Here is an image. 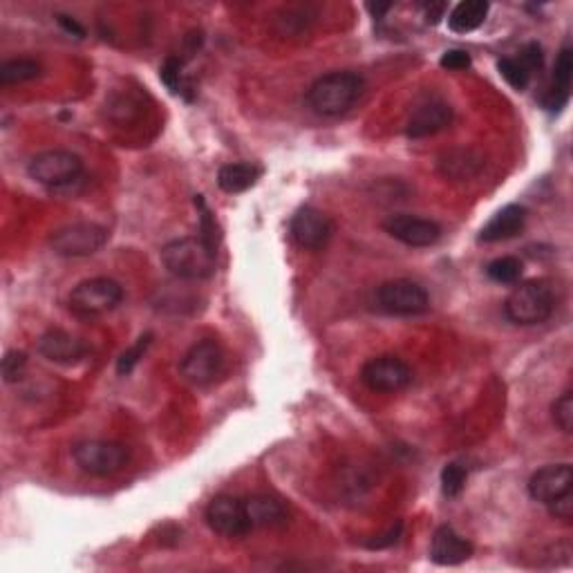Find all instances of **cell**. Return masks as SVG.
Here are the masks:
<instances>
[{
  "mask_svg": "<svg viewBox=\"0 0 573 573\" xmlns=\"http://www.w3.org/2000/svg\"><path fill=\"white\" fill-rule=\"evenodd\" d=\"M159 77H162V81L168 86V90L171 92H182V83H180V77H182V61L180 59H175V56H168V59L164 61L162 65V72H159Z\"/></svg>",
  "mask_w": 573,
  "mask_h": 573,
  "instance_id": "31",
  "label": "cell"
},
{
  "mask_svg": "<svg viewBox=\"0 0 573 573\" xmlns=\"http://www.w3.org/2000/svg\"><path fill=\"white\" fill-rule=\"evenodd\" d=\"M394 5L392 3H388V5H368V9H370V14L374 16V18H381L383 14H388L390 9H392Z\"/></svg>",
  "mask_w": 573,
  "mask_h": 573,
  "instance_id": "38",
  "label": "cell"
},
{
  "mask_svg": "<svg viewBox=\"0 0 573 573\" xmlns=\"http://www.w3.org/2000/svg\"><path fill=\"white\" fill-rule=\"evenodd\" d=\"M289 233L300 249L323 251L334 238L336 224L330 215L314 206H300L289 222Z\"/></svg>",
  "mask_w": 573,
  "mask_h": 573,
  "instance_id": "11",
  "label": "cell"
},
{
  "mask_svg": "<svg viewBox=\"0 0 573 573\" xmlns=\"http://www.w3.org/2000/svg\"><path fill=\"white\" fill-rule=\"evenodd\" d=\"M518 59L522 61V65L526 70L531 72V77L535 72H540L542 70V65H544V54H542V48L538 43H529L526 48L520 52Z\"/></svg>",
  "mask_w": 573,
  "mask_h": 573,
  "instance_id": "34",
  "label": "cell"
},
{
  "mask_svg": "<svg viewBox=\"0 0 573 573\" xmlns=\"http://www.w3.org/2000/svg\"><path fill=\"white\" fill-rule=\"evenodd\" d=\"M39 352L45 359L59 365H74L86 359L90 347L79 336L65 330H48L39 338Z\"/></svg>",
  "mask_w": 573,
  "mask_h": 573,
  "instance_id": "16",
  "label": "cell"
},
{
  "mask_svg": "<svg viewBox=\"0 0 573 573\" xmlns=\"http://www.w3.org/2000/svg\"><path fill=\"white\" fill-rule=\"evenodd\" d=\"M27 173L36 184L48 186V189H65V186H72L81 180L83 159L72 150H43V153H36L30 159Z\"/></svg>",
  "mask_w": 573,
  "mask_h": 573,
  "instance_id": "4",
  "label": "cell"
},
{
  "mask_svg": "<svg viewBox=\"0 0 573 573\" xmlns=\"http://www.w3.org/2000/svg\"><path fill=\"white\" fill-rule=\"evenodd\" d=\"M473 542L466 540L464 535H459L453 526H439L432 535L430 542V560L439 567H457L462 562L471 560L473 556Z\"/></svg>",
  "mask_w": 573,
  "mask_h": 573,
  "instance_id": "15",
  "label": "cell"
},
{
  "mask_svg": "<svg viewBox=\"0 0 573 573\" xmlns=\"http://www.w3.org/2000/svg\"><path fill=\"white\" fill-rule=\"evenodd\" d=\"M446 9H448V5H446V3H426V5H424L426 23L437 25V23L441 21V18L446 16Z\"/></svg>",
  "mask_w": 573,
  "mask_h": 573,
  "instance_id": "36",
  "label": "cell"
},
{
  "mask_svg": "<svg viewBox=\"0 0 573 573\" xmlns=\"http://www.w3.org/2000/svg\"><path fill=\"white\" fill-rule=\"evenodd\" d=\"M488 9L491 5L484 0H464L453 7V12L448 14V27L455 34H471L484 25Z\"/></svg>",
  "mask_w": 573,
  "mask_h": 573,
  "instance_id": "22",
  "label": "cell"
},
{
  "mask_svg": "<svg viewBox=\"0 0 573 573\" xmlns=\"http://www.w3.org/2000/svg\"><path fill=\"white\" fill-rule=\"evenodd\" d=\"M121 300H124V287H121L117 280L99 276L83 280V283L72 289L70 309L77 316L92 318L117 309L121 305Z\"/></svg>",
  "mask_w": 573,
  "mask_h": 573,
  "instance_id": "6",
  "label": "cell"
},
{
  "mask_svg": "<svg viewBox=\"0 0 573 573\" xmlns=\"http://www.w3.org/2000/svg\"><path fill=\"white\" fill-rule=\"evenodd\" d=\"M260 175H262V168L256 164H249V162L227 164L218 171V186L229 195L244 193L258 184Z\"/></svg>",
  "mask_w": 573,
  "mask_h": 573,
  "instance_id": "21",
  "label": "cell"
},
{
  "mask_svg": "<svg viewBox=\"0 0 573 573\" xmlns=\"http://www.w3.org/2000/svg\"><path fill=\"white\" fill-rule=\"evenodd\" d=\"M383 229L390 238L412 249L432 247V244H437L441 240V233H444L435 220L417 218V215L408 213L390 215V218L383 222Z\"/></svg>",
  "mask_w": 573,
  "mask_h": 573,
  "instance_id": "13",
  "label": "cell"
},
{
  "mask_svg": "<svg viewBox=\"0 0 573 573\" xmlns=\"http://www.w3.org/2000/svg\"><path fill=\"white\" fill-rule=\"evenodd\" d=\"M251 529H280L289 522L287 506L271 495H251L244 500Z\"/></svg>",
  "mask_w": 573,
  "mask_h": 573,
  "instance_id": "20",
  "label": "cell"
},
{
  "mask_svg": "<svg viewBox=\"0 0 573 573\" xmlns=\"http://www.w3.org/2000/svg\"><path fill=\"white\" fill-rule=\"evenodd\" d=\"M410 365L406 361H401L399 356H374L361 368V381L368 390L379 392V394H397L401 390H406L412 383Z\"/></svg>",
  "mask_w": 573,
  "mask_h": 573,
  "instance_id": "9",
  "label": "cell"
},
{
  "mask_svg": "<svg viewBox=\"0 0 573 573\" xmlns=\"http://www.w3.org/2000/svg\"><path fill=\"white\" fill-rule=\"evenodd\" d=\"M482 168V157H477L473 150H453L444 159H441V171L446 177H457V180H466V177L475 175Z\"/></svg>",
  "mask_w": 573,
  "mask_h": 573,
  "instance_id": "24",
  "label": "cell"
},
{
  "mask_svg": "<svg viewBox=\"0 0 573 573\" xmlns=\"http://www.w3.org/2000/svg\"><path fill=\"white\" fill-rule=\"evenodd\" d=\"M182 377L193 385H211L222 377L224 372V350L218 341L213 338H204V341L195 343L189 352L184 354L180 363Z\"/></svg>",
  "mask_w": 573,
  "mask_h": 573,
  "instance_id": "10",
  "label": "cell"
},
{
  "mask_svg": "<svg viewBox=\"0 0 573 573\" xmlns=\"http://www.w3.org/2000/svg\"><path fill=\"white\" fill-rule=\"evenodd\" d=\"M377 303L390 316H419L430 309V296L415 280L394 278L377 289Z\"/></svg>",
  "mask_w": 573,
  "mask_h": 573,
  "instance_id": "8",
  "label": "cell"
},
{
  "mask_svg": "<svg viewBox=\"0 0 573 573\" xmlns=\"http://www.w3.org/2000/svg\"><path fill=\"white\" fill-rule=\"evenodd\" d=\"M497 70H500L502 74V79L509 83V86L513 90H518V92H524L526 88H529V83H531V72L524 68L522 61L520 59H502V61H497Z\"/></svg>",
  "mask_w": 573,
  "mask_h": 573,
  "instance_id": "26",
  "label": "cell"
},
{
  "mask_svg": "<svg viewBox=\"0 0 573 573\" xmlns=\"http://www.w3.org/2000/svg\"><path fill=\"white\" fill-rule=\"evenodd\" d=\"M573 491V468L571 464H551L535 471L529 479L531 500L547 506L560 495Z\"/></svg>",
  "mask_w": 573,
  "mask_h": 573,
  "instance_id": "14",
  "label": "cell"
},
{
  "mask_svg": "<svg viewBox=\"0 0 573 573\" xmlns=\"http://www.w3.org/2000/svg\"><path fill=\"white\" fill-rule=\"evenodd\" d=\"M556 312V294L547 280H526L504 300V314L511 323L531 327L542 325Z\"/></svg>",
  "mask_w": 573,
  "mask_h": 573,
  "instance_id": "3",
  "label": "cell"
},
{
  "mask_svg": "<svg viewBox=\"0 0 573 573\" xmlns=\"http://www.w3.org/2000/svg\"><path fill=\"white\" fill-rule=\"evenodd\" d=\"M468 473L464 466L459 464H448L444 471H441V491H444L446 497H457L464 491Z\"/></svg>",
  "mask_w": 573,
  "mask_h": 573,
  "instance_id": "28",
  "label": "cell"
},
{
  "mask_svg": "<svg viewBox=\"0 0 573 573\" xmlns=\"http://www.w3.org/2000/svg\"><path fill=\"white\" fill-rule=\"evenodd\" d=\"M486 274L491 280L500 285H518L520 278L524 274V265L520 258L515 256H502L495 258L491 265L486 267Z\"/></svg>",
  "mask_w": 573,
  "mask_h": 573,
  "instance_id": "25",
  "label": "cell"
},
{
  "mask_svg": "<svg viewBox=\"0 0 573 573\" xmlns=\"http://www.w3.org/2000/svg\"><path fill=\"white\" fill-rule=\"evenodd\" d=\"M401 531H403V524H401V522H397V524L392 526V529H390L388 533H385V535H379L377 540L370 542L368 547H370V549H385V547H392V544H397V542H399Z\"/></svg>",
  "mask_w": 573,
  "mask_h": 573,
  "instance_id": "35",
  "label": "cell"
},
{
  "mask_svg": "<svg viewBox=\"0 0 573 573\" xmlns=\"http://www.w3.org/2000/svg\"><path fill=\"white\" fill-rule=\"evenodd\" d=\"M551 417H553V424L565 432V435H571L573 432V392L571 390L560 394V397L553 401Z\"/></svg>",
  "mask_w": 573,
  "mask_h": 573,
  "instance_id": "27",
  "label": "cell"
},
{
  "mask_svg": "<svg viewBox=\"0 0 573 573\" xmlns=\"http://www.w3.org/2000/svg\"><path fill=\"white\" fill-rule=\"evenodd\" d=\"M450 124H453V108H450V103L432 99L412 112L406 126V135L410 139H426L446 130Z\"/></svg>",
  "mask_w": 573,
  "mask_h": 573,
  "instance_id": "17",
  "label": "cell"
},
{
  "mask_svg": "<svg viewBox=\"0 0 573 573\" xmlns=\"http://www.w3.org/2000/svg\"><path fill=\"white\" fill-rule=\"evenodd\" d=\"M529 220V211L522 204H506L504 209L497 211L491 220H488L482 231H479V240L482 242H504L515 236H520Z\"/></svg>",
  "mask_w": 573,
  "mask_h": 573,
  "instance_id": "18",
  "label": "cell"
},
{
  "mask_svg": "<svg viewBox=\"0 0 573 573\" xmlns=\"http://www.w3.org/2000/svg\"><path fill=\"white\" fill-rule=\"evenodd\" d=\"M0 370H3L5 383H18L23 379V374L27 370V354L18 352V350L7 352L3 359V368Z\"/></svg>",
  "mask_w": 573,
  "mask_h": 573,
  "instance_id": "30",
  "label": "cell"
},
{
  "mask_svg": "<svg viewBox=\"0 0 573 573\" xmlns=\"http://www.w3.org/2000/svg\"><path fill=\"white\" fill-rule=\"evenodd\" d=\"M43 74V65L34 59H12L0 63V86H16L32 79H39Z\"/></svg>",
  "mask_w": 573,
  "mask_h": 573,
  "instance_id": "23",
  "label": "cell"
},
{
  "mask_svg": "<svg viewBox=\"0 0 573 573\" xmlns=\"http://www.w3.org/2000/svg\"><path fill=\"white\" fill-rule=\"evenodd\" d=\"M365 88H368V83L359 72H330L309 86L305 101L314 115L334 119L350 112L365 95Z\"/></svg>",
  "mask_w": 573,
  "mask_h": 573,
  "instance_id": "1",
  "label": "cell"
},
{
  "mask_svg": "<svg viewBox=\"0 0 573 573\" xmlns=\"http://www.w3.org/2000/svg\"><path fill=\"white\" fill-rule=\"evenodd\" d=\"M206 524L222 538H242L251 531L244 500L236 495H218L206 506Z\"/></svg>",
  "mask_w": 573,
  "mask_h": 573,
  "instance_id": "12",
  "label": "cell"
},
{
  "mask_svg": "<svg viewBox=\"0 0 573 573\" xmlns=\"http://www.w3.org/2000/svg\"><path fill=\"white\" fill-rule=\"evenodd\" d=\"M162 265L171 276L186 283L209 280L218 267V244L202 236H189L171 240L162 247Z\"/></svg>",
  "mask_w": 573,
  "mask_h": 573,
  "instance_id": "2",
  "label": "cell"
},
{
  "mask_svg": "<svg viewBox=\"0 0 573 573\" xmlns=\"http://www.w3.org/2000/svg\"><path fill=\"white\" fill-rule=\"evenodd\" d=\"M150 341H153V334H144L142 338H139V341L130 347V350H126L124 354H121V359H119V363H117V372L119 374H130L135 370V365L144 359V354H146V350L150 347Z\"/></svg>",
  "mask_w": 573,
  "mask_h": 573,
  "instance_id": "29",
  "label": "cell"
},
{
  "mask_svg": "<svg viewBox=\"0 0 573 573\" xmlns=\"http://www.w3.org/2000/svg\"><path fill=\"white\" fill-rule=\"evenodd\" d=\"M59 23H61V27L65 32H70V34H74L77 36V39H83V36H86V30H83V27L74 21V18H70V16H63V14H59Z\"/></svg>",
  "mask_w": 573,
  "mask_h": 573,
  "instance_id": "37",
  "label": "cell"
},
{
  "mask_svg": "<svg viewBox=\"0 0 573 573\" xmlns=\"http://www.w3.org/2000/svg\"><path fill=\"white\" fill-rule=\"evenodd\" d=\"M471 54H468L466 50H448L441 54V59H439V65L444 70H450V72H462V70H468L471 68Z\"/></svg>",
  "mask_w": 573,
  "mask_h": 573,
  "instance_id": "33",
  "label": "cell"
},
{
  "mask_svg": "<svg viewBox=\"0 0 573 573\" xmlns=\"http://www.w3.org/2000/svg\"><path fill=\"white\" fill-rule=\"evenodd\" d=\"M547 509H549V515H551L553 520L571 524V522H573V491H569V493H565V495H560L558 500L549 502Z\"/></svg>",
  "mask_w": 573,
  "mask_h": 573,
  "instance_id": "32",
  "label": "cell"
},
{
  "mask_svg": "<svg viewBox=\"0 0 573 573\" xmlns=\"http://www.w3.org/2000/svg\"><path fill=\"white\" fill-rule=\"evenodd\" d=\"M72 457L83 473L92 477L117 475L130 462V448L119 441L88 439L72 448Z\"/></svg>",
  "mask_w": 573,
  "mask_h": 573,
  "instance_id": "5",
  "label": "cell"
},
{
  "mask_svg": "<svg viewBox=\"0 0 573 573\" xmlns=\"http://www.w3.org/2000/svg\"><path fill=\"white\" fill-rule=\"evenodd\" d=\"M571 77H573V52L569 45L560 50L556 68H553V81L542 97V106L549 112H560L569 103L571 95Z\"/></svg>",
  "mask_w": 573,
  "mask_h": 573,
  "instance_id": "19",
  "label": "cell"
},
{
  "mask_svg": "<svg viewBox=\"0 0 573 573\" xmlns=\"http://www.w3.org/2000/svg\"><path fill=\"white\" fill-rule=\"evenodd\" d=\"M108 229L97 222H74L52 233L50 247L61 258H88L106 247Z\"/></svg>",
  "mask_w": 573,
  "mask_h": 573,
  "instance_id": "7",
  "label": "cell"
}]
</instances>
